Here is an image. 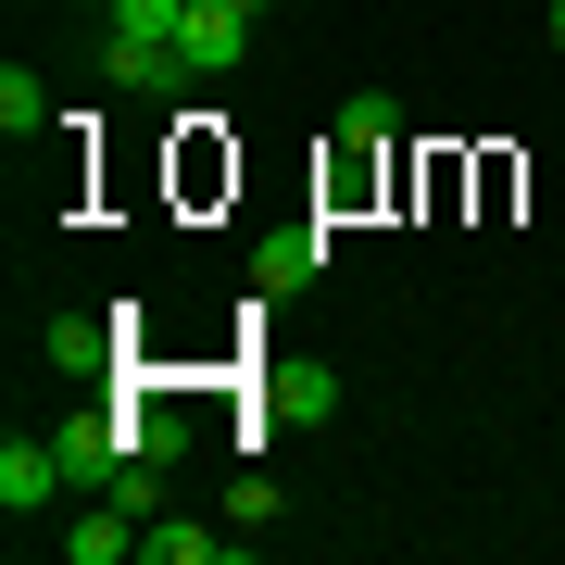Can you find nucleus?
Segmentation results:
<instances>
[{
	"instance_id": "obj_1",
	"label": "nucleus",
	"mask_w": 565,
	"mask_h": 565,
	"mask_svg": "<svg viewBox=\"0 0 565 565\" xmlns=\"http://www.w3.org/2000/svg\"><path fill=\"white\" fill-rule=\"evenodd\" d=\"M102 76H114V88H189L177 0H114V13H102Z\"/></svg>"
},
{
	"instance_id": "obj_2",
	"label": "nucleus",
	"mask_w": 565,
	"mask_h": 565,
	"mask_svg": "<svg viewBox=\"0 0 565 565\" xmlns=\"http://www.w3.org/2000/svg\"><path fill=\"white\" fill-rule=\"evenodd\" d=\"M390 139H403L390 88H364V102H340V163H327V202H352V189H364V177L390 163Z\"/></svg>"
},
{
	"instance_id": "obj_3",
	"label": "nucleus",
	"mask_w": 565,
	"mask_h": 565,
	"mask_svg": "<svg viewBox=\"0 0 565 565\" xmlns=\"http://www.w3.org/2000/svg\"><path fill=\"white\" fill-rule=\"evenodd\" d=\"M63 490H76V465H63V440H13V452H0V515H51Z\"/></svg>"
},
{
	"instance_id": "obj_4",
	"label": "nucleus",
	"mask_w": 565,
	"mask_h": 565,
	"mask_svg": "<svg viewBox=\"0 0 565 565\" xmlns=\"http://www.w3.org/2000/svg\"><path fill=\"white\" fill-rule=\"evenodd\" d=\"M139 527H151V515H126V503H102V490H88V515L63 527V553H76V565H114V553H139Z\"/></svg>"
},
{
	"instance_id": "obj_5",
	"label": "nucleus",
	"mask_w": 565,
	"mask_h": 565,
	"mask_svg": "<svg viewBox=\"0 0 565 565\" xmlns=\"http://www.w3.org/2000/svg\"><path fill=\"white\" fill-rule=\"evenodd\" d=\"M315 264H327V226H277V239L252 252V277H264V289H302Z\"/></svg>"
},
{
	"instance_id": "obj_6",
	"label": "nucleus",
	"mask_w": 565,
	"mask_h": 565,
	"mask_svg": "<svg viewBox=\"0 0 565 565\" xmlns=\"http://www.w3.org/2000/svg\"><path fill=\"white\" fill-rule=\"evenodd\" d=\"M139 553H151V565H214V553H226V527H177V515H151V527H139Z\"/></svg>"
},
{
	"instance_id": "obj_7",
	"label": "nucleus",
	"mask_w": 565,
	"mask_h": 565,
	"mask_svg": "<svg viewBox=\"0 0 565 565\" xmlns=\"http://www.w3.org/2000/svg\"><path fill=\"white\" fill-rule=\"evenodd\" d=\"M39 364H51V377H88V364H102V340H88L76 315H39Z\"/></svg>"
},
{
	"instance_id": "obj_8",
	"label": "nucleus",
	"mask_w": 565,
	"mask_h": 565,
	"mask_svg": "<svg viewBox=\"0 0 565 565\" xmlns=\"http://www.w3.org/2000/svg\"><path fill=\"white\" fill-rule=\"evenodd\" d=\"M0 126H13V139H39V126H51V88L25 76V63H0Z\"/></svg>"
},
{
	"instance_id": "obj_9",
	"label": "nucleus",
	"mask_w": 565,
	"mask_h": 565,
	"mask_svg": "<svg viewBox=\"0 0 565 565\" xmlns=\"http://www.w3.org/2000/svg\"><path fill=\"white\" fill-rule=\"evenodd\" d=\"M541 39H553V51H565V0H553V13H541Z\"/></svg>"
}]
</instances>
